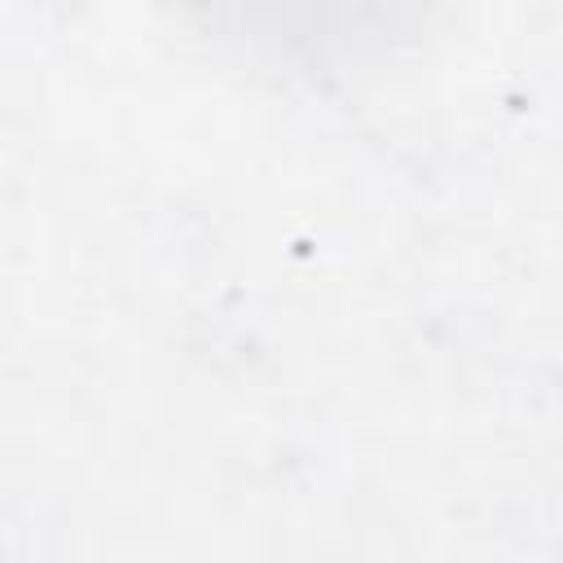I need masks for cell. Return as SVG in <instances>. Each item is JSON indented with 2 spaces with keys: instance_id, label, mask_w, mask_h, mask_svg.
<instances>
[{
  "instance_id": "6da1fadb",
  "label": "cell",
  "mask_w": 563,
  "mask_h": 563,
  "mask_svg": "<svg viewBox=\"0 0 563 563\" xmlns=\"http://www.w3.org/2000/svg\"><path fill=\"white\" fill-rule=\"evenodd\" d=\"M216 53L282 79L361 70L418 35L440 0H163Z\"/></svg>"
}]
</instances>
